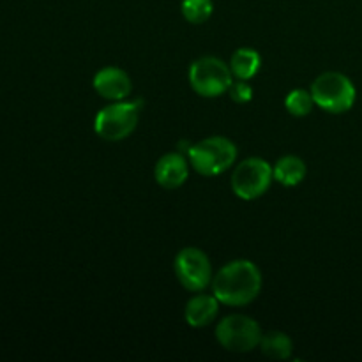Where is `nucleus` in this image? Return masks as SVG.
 Listing matches in <instances>:
<instances>
[{"label": "nucleus", "mask_w": 362, "mask_h": 362, "mask_svg": "<svg viewBox=\"0 0 362 362\" xmlns=\"http://www.w3.org/2000/svg\"><path fill=\"white\" fill-rule=\"evenodd\" d=\"M262 272L251 260H233L219 269L211 288L218 300L230 308H243L253 303L262 292Z\"/></svg>", "instance_id": "obj_1"}, {"label": "nucleus", "mask_w": 362, "mask_h": 362, "mask_svg": "<svg viewBox=\"0 0 362 362\" xmlns=\"http://www.w3.org/2000/svg\"><path fill=\"white\" fill-rule=\"evenodd\" d=\"M226 94L230 95L233 103H239V105H246L253 99V87L247 83L246 80H233V83L230 85L228 92Z\"/></svg>", "instance_id": "obj_17"}, {"label": "nucleus", "mask_w": 362, "mask_h": 362, "mask_svg": "<svg viewBox=\"0 0 362 362\" xmlns=\"http://www.w3.org/2000/svg\"><path fill=\"white\" fill-rule=\"evenodd\" d=\"M262 331L260 324L246 315H230L223 318L216 327V339L225 350L233 354H246L260 346Z\"/></svg>", "instance_id": "obj_6"}, {"label": "nucleus", "mask_w": 362, "mask_h": 362, "mask_svg": "<svg viewBox=\"0 0 362 362\" xmlns=\"http://www.w3.org/2000/svg\"><path fill=\"white\" fill-rule=\"evenodd\" d=\"M272 180H274V172L265 159L247 158L233 170L232 191L240 200H257L267 193Z\"/></svg>", "instance_id": "obj_7"}, {"label": "nucleus", "mask_w": 362, "mask_h": 362, "mask_svg": "<svg viewBox=\"0 0 362 362\" xmlns=\"http://www.w3.org/2000/svg\"><path fill=\"white\" fill-rule=\"evenodd\" d=\"M313 106V95H311L310 90H304V88H293V90L288 92V95L285 99L286 112L293 117L310 115Z\"/></svg>", "instance_id": "obj_15"}, {"label": "nucleus", "mask_w": 362, "mask_h": 362, "mask_svg": "<svg viewBox=\"0 0 362 362\" xmlns=\"http://www.w3.org/2000/svg\"><path fill=\"white\" fill-rule=\"evenodd\" d=\"M219 306H221V303H219L214 293L211 296V293L198 292L193 299L187 300L186 308H184L186 324L194 329L207 327L218 317Z\"/></svg>", "instance_id": "obj_11"}, {"label": "nucleus", "mask_w": 362, "mask_h": 362, "mask_svg": "<svg viewBox=\"0 0 362 362\" xmlns=\"http://www.w3.org/2000/svg\"><path fill=\"white\" fill-rule=\"evenodd\" d=\"M262 67V57L253 48H239L230 59V69L235 80H253Z\"/></svg>", "instance_id": "obj_13"}, {"label": "nucleus", "mask_w": 362, "mask_h": 362, "mask_svg": "<svg viewBox=\"0 0 362 362\" xmlns=\"http://www.w3.org/2000/svg\"><path fill=\"white\" fill-rule=\"evenodd\" d=\"M175 276L180 285L189 292H205L212 283V265L207 253L198 247H184L173 262Z\"/></svg>", "instance_id": "obj_8"}, {"label": "nucleus", "mask_w": 362, "mask_h": 362, "mask_svg": "<svg viewBox=\"0 0 362 362\" xmlns=\"http://www.w3.org/2000/svg\"><path fill=\"white\" fill-rule=\"evenodd\" d=\"M233 80L230 64L218 57H202L189 67V85L202 98L214 99L226 94Z\"/></svg>", "instance_id": "obj_5"}, {"label": "nucleus", "mask_w": 362, "mask_h": 362, "mask_svg": "<svg viewBox=\"0 0 362 362\" xmlns=\"http://www.w3.org/2000/svg\"><path fill=\"white\" fill-rule=\"evenodd\" d=\"M272 172H274L276 182H279L285 187H296L306 179L308 166L299 156L290 154L278 159V163L272 166Z\"/></svg>", "instance_id": "obj_12"}, {"label": "nucleus", "mask_w": 362, "mask_h": 362, "mask_svg": "<svg viewBox=\"0 0 362 362\" xmlns=\"http://www.w3.org/2000/svg\"><path fill=\"white\" fill-rule=\"evenodd\" d=\"M260 350L264 356L271 357V359L286 361L292 357V352H293L292 338L281 331L264 332L260 341Z\"/></svg>", "instance_id": "obj_14"}, {"label": "nucleus", "mask_w": 362, "mask_h": 362, "mask_svg": "<svg viewBox=\"0 0 362 362\" xmlns=\"http://www.w3.org/2000/svg\"><path fill=\"white\" fill-rule=\"evenodd\" d=\"M310 92L313 95L315 106L334 115L352 110L357 99L356 85L346 74L338 73V71L318 74L311 83Z\"/></svg>", "instance_id": "obj_3"}, {"label": "nucleus", "mask_w": 362, "mask_h": 362, "mask_svg": "<svg viewBox=\"0 0 362 362\" xmlns=\"http://www.w3.org/2000/svg\"><path fill=\"white\" fill-rule=\"evenodd\" d=\"M180 9H182V16L189 23L202 25L212 16L214 4H212V0H182Z\"/></svg>", "instance_id": "obj_16"}, {"label": "nucleus", "mask_w": 362, "mask_h": 362, "mask_svg": "<svg viewBox=\"0 0 362 362\" xmlns=\"http://www.w3.org/2000/svg\"><path fill=\"white\" fill-rule=\"evenodd\" d=\"M184 154L194 172L204 177H216L235 165L239 151L230 138L211 136L189 145Z\"/></svg>", "instance_id": "obj_2"}, {"label": "nucleus", "mask_w": 362, "mask_h": 362, "mask_svg": "<svg viewBox=\"0 0 362 362\" xmlns=\"http://www.w3.org/2000/svg\"><path fill=\"white\" fill-rule=\"evenodd\" d=\"M92 85L101 98L110 99V101L127 99L133 90V81H131L129 74L115 66L103 67L101 71H98L94 80H92Z\"/></svg>", "instance_id": "obj_9"}, {"label": "nucleus", "mask_w": 362, "mask_h": 362, "mask_svg": "<svg viewBox=\"0 0 362 362\" xmlns=\"http://www.w3.org/2000/svg\"><path fill=\"white\" fill-rule=\"evenodd\" d=\"M189 161L182 152H168L161 156L154 166V179L163 189H177L189 177Z\"/></svg>", "instance_id": "obj_10"}, {"label": "nucleus", "mask_w": 362, "mask_h": 362, "mask_svg": "<svg viewBox=\"0 0 362 362\" xmlns=\"http://www.w3.org/2000/svg\"><path fill=\"white\" fill-rule=\"evenodd\" d=\"M141 101H113L112 105L99 110L94 119V131L99 138L106 141L126 140L136 129L140 120Z\"/></svg>", "instance_id": "obj_4"}]
</instances>
